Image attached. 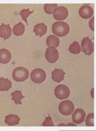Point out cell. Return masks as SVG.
I'll list each match as a JSON object with an SVG mask.
<instances>
[{
  "label": "cell",
  "mask_w": 96,
  "mask_h": 131,
  "mask_svg": "<svg viewBox=\"0 0 96 131\" xmlns=\"http://www.w3.org/2000/svg\"><path fill=\"white\" fill-rule=\"evenodd\" d=\"M20 121V118L17 115L10 114L7 115L5 118V123L8 126H13L18 125Z\"/></svg>",
  "instance_id": "cell-14"
},
{
  "label": "cell",
  "mask_w": 96,
  "mask_h": 131,
  "mask_svg": "<svg viewBox=\"0 0 96 131\" xmlns=\"http://www.w3.org/2000/svg\"><path fill=\"white\" fill-rule=\"evenodd\" d=\"M54 18L57 20H63L67 18L68 12L66 7L63 6L56 7L53 12Z\"/></svg>",
  "instance_id": "cell-8"
},
{
  "label": "cell",
  "mask_w": 96,
  "mask_h": 131,
  "mask_svg": "<svg viewBox=\"0 0 96 131\" xmlns=\"http://www.w3.org/2000/svg\"><path fill=\"white\" fill-rule=\"evenodd\" d=\"M57 7L56 4H44V10L47 14H53L54 10Z\"/></svg>",
  "instance_id": "cell-22"
},
{
  "label": "cell",
  "mask_w": 96,
  "mask_h": 131,
  "mask_svg": "<svg viewBox=\"0 0 96 131\" xmlns=\"http://www.w3.org/2000/svg\"><path fill=\"white\" fill-rule=\"evenodd\" d=\"M11 36V29L9 24H1L0 26V37L4 40L8 39Z\"/></svg>",
  "instance_id": "cell-11"
},
{
  "label": "cell",
  "mask_w": 96,
  "mask_h": 131,
  "mask_svg": "<svg viewBox=\"0 0 96 131\" xmlns=\"http://www.w3.org/2000/svg\"><path fill=\"white\" fill-rule=\"evenodd\" d=\"M76 126V125H75V124H72V123L68 124V125H64V124H61V125H58V126Z\"/></svg>",
  "instance_id": "cell-26"
},
{
  "label": "cell",
  "mask_w": 96,
  "mask_h": 131,
  "mask_svg": "<svg viewBox=\"0 0 96 131\" xmlns=\"http://www.w3.org/2000/svg\"><path fill=\"white\" fill-rule=\"evenodd\" d=\"M30 77L34 82L36 84H40L46 80V74L42 69H35L31 73Z\"/></svg>",
  "instance_id": "cell-4"
},
{
  "label": "cell",
  "mask_w": 96,
  "mask_h": 131,
  "mask_svg": "<svg viewBox=\"0 0 96 131\" xmlns=\"http://www.w3.org/2000/svg\"><path fill=\"white\" fill-rule=\"evenodd\" d=\"M45 58L50 63H54L59 58V52L55 48L49 47L46 50Z\"/></svg>",
  "instance_id": "cell-6"
},
{
  "label": "cell",
  "mask_w": 96,
  "mask_h": 131,
  "mask_svg": "<svg viewBox=\"0 0 96 131\" xmlns=\"http://www.w3.org/2000/svg\"><path fill=\"white\" fill-rule=\"evenodd\" d=\"M11 95V99L15 102V103L17 105H21V100L23 99L24 96L22 95V92L20 91L16 90L15 92L12 93Z\"/></svg>",
  "instance_id": "cell-19"
},
{
  "label": "cell",
  "mask_w": 96,
  "mask_h": 131,
  "mask_svg": "<svg viewBox=\"0 0 96 131\" xmlns=\"http://www.w3.org/2000/svg\"><path fill=\"white\" fill-rule=\"evenodd\" d=\"M58 109L61 114L68 116L73 113L75 109V106L71 101L67 100L60 103Z\"/></svg>",
  "instance_id": "cell-3"
},
{
  "label": "cell",
  "mask_w": 96,
  "mask_h": 131,
  "mask_svg": "<svg viewBox=\"0 0 96 131\" xmlns=\"http://www.w3.org/2000/svg\"><path fill=\"white\" fill-rule=\"evenodd\" d=\"M25 32V26L22 22H19L13 27V32L15 36H20L23 35Z\"/></svg>",
  "instance_id": "cell-18"
},
{
  "label": "cell",
  "mask_w": 96,
  "mask_h": 131,
  "mask_svg": "<svg viewBox=\"0 0 96 131\" xmlns=\"http://www.w3.org/2000/svg\"><path fill=\"white\" fill-rule=\"evenodd\" d=\"M47 27L44 23H40L37 24L34 27L33 32L35 33L36 36H39V37H42L47 32Z\"/></svg>",
  "instance_id": "cell-13"
},
{
  "label": "cell",
  "mask_w": 96,
  "mask_h": 131,
  "mask_svg": "<svg viewBox=\"0 0 96 131\" xmlns=\"http://www.w3.org/2000/svg\"><path fill=\"white\" fill-rule=\"evenodd\" d=\"M68 50L72 54H78L81 51V48H80V46L78 42H74L71 45H70Z\"/></svg>",
  "instance_id": "cell-20"
},
{
  "label": "cell",
  "mask_w": 96,
  "mask_h": 131,
  "mask_svg": "<svg viewBox=\"0 0 96 131\" xmlns=\"http://www.w3.org/2000/svg\"><path fill=\"white\" fill-rule=\"evenodd\" d=\"M90 27L92 31H94V18H92L90 21Z\"/></svg>",
  "instance_id": "cell-25"
},
{
  "label": "cell",
  "mask_w": 96,
  "mask_h": 131,
  "mask_svg": "<svg viewBox=\"0 0 96 131\" xmlns=\"http://www.w3.org/2000/svg\"><path fill=\"white\" fill-rule=\"evenodd\" d=\"M65 72L63 69H55L52 72V79L56 82H60L64 80Z\"/></svg>",
  "instance_id": "cell-12"
},
{
  "label": "cell",
  "mask_w": 96,
  "mask_h": 131,
  "mask_svg": "<svg viewBox=\"0 0 96 131\" xmlns=\"http://www.w3.org/2000/svg\"><path fill=\"white\" fill-rule=\"evenodd\" d=\"M42 126H54V125L53 123L52 118H51L50 115L46 117L45 120H44V122L42 124Z\"/></svg>",
  "instance_id": "cell-24"
},
{
  "label": "cell",
  "mask_w": 96,
  "mask_h": 131,
  "mask_svg": "<svg viewBox=\"0 0 96 131\" xmlns=\"http://www.w3.org/2000/svg\"><path fill=\"white\" fill-rule=\"evenodd\" d=\"M11 86V82L8 79H5L3 77L0 78V91H8Z\"/></svg>",
  "instance_id": "cell-16"
},
{
  "label": "cell",
  "mask_w": 96,
  "mask_h": 131,
  "mask_svg": "<svg viewBox=\"0 0 96 131\" xmlns=\"http://www.w3.org/2000/svg\"><path fill=\"white\" fill-rule=\"evenodd\" d=\"M80 16L83 19H90L94 14V10L91 7L88 5H84L80 8L79 10Z\"/></svg>",
  "instance_id": "cell-9"
},
{
  "label": "cell",
  "mask_w": 96,
  "mask_h": 131,
  "mask_svg": "<svg viewBox=\"0 0 96 131\" xmlns=\"http://www.w3.org/2000/svg\"><path fill=\"white\" fill-rule=\"evenodd\" d=\"M82 51L87 56H90L94 52V44L89 37H87L82 40L81 43Z\"/></svg>",
  "instance_id": "cell-7"
},
{
  "label": "cell",
  "mask_w": 96,
  "mask_h": 131,
  "mask_svg": "<svg viewBox=\"0 0 96 131\" xmlns=\"http://www.w3.org/2000/svg\"><path fill=\"white\" fill-rule=\"evenodd\" d=\"M53 33L58 37H64L69 32V25L64 22H56L52 27Z\"/></svg>",
  "instance_id": "cell-1"
},
{
  "label": "cell",
  "mask_w": 96,
  "mask_h": 131,
  "mask_svg": "<svg viewBox=\"0 0 96 131\" xmlns=\"http://www.w3.org/2000/svg\"><path fill=\"white\" fill-rule=\"evenodd\" d=\"M46 45L50 47H58L59 45V39L55 36H49L46 39Z\"/></svg>",
  "instance_id": "cell-17"
},
{
  "label": "cell",
  "mask_w": 96,
  "mask_h": 131,
  "mask_svg": "<svg viewBox=\"0 0 96 131\" xmlns=\"http://www.w3.org/2000/svg\"><path fill=\"white\" fill-rule=\"evenodd\" d=\"M13 78L16 82H23L29 77V71L26 68L19 67L15 69L12 73Z\"/></svg>",
  "instance_id": "cell-2"
},
{
  "label": "cell",
  "mask_w": 96,
  "mask_h": 131,
  "mask_svg": "<svg viewBox=\"0 0 96 131\" xmlns=\"http://www.w3.org/2000/svg\"><path fill=\"white\" fill-rule=\"evenodd\" d=\"M85 123L87 126H94V113H90L87 115Z\"/></svg>",
  "instance_id": "cell-23"
},
{
  "label": "cell",
  "mask_w": 96,
  "mask_h": 131,
  "mask_svg": "<svg viewBox=\"0 0 96 131\" xmlns=\"http://www.w3.org/2000/svg\"><path fill=\"white\" fill-rule=\"evenodd\" d=\"M11 58V54L7 49H0V63L2 64H7L10 61Z\"/></svg>",
  "instance_id": "cell-15"
},
{
  "label": "cell",
  "mask_w": 96,
  "mask_h": 131,
  "mask_svg": "<svg viewBox=\"0 0 96 131\" xmlns=\"http://www.w3.org/2000/svg\"><path fill=\"white\" fill-rule=\"evenodd\" d=\"M70 91L67 86L61 84L55 89V95L58 99H66L69 97Z\"/></svg>",
  "instance_id": "cell-5"
},
{
  "label": "cell",
  "mask_w": 96,
  "mask_h": 131,
  "mask_svg": "<svg viewBox=\"0 0 96 131\" xmlns=\"http://www.w3.org/2000/svg\"><path fill=\"white\" fill-rule=\"evenodd\" d=\"M86 114L83 110L79 108L75 110L72 114V120L76 124H80L83 123L85 120Z\"/></svg>",
  "instance_id": "cell-10"
},
{
  "label": "cell",
  "mask_w": 96,
  "mask_h": 131,
  "mask_svg": "<svg viewBox=\"0 0 96 131\" xmlns=\"http://www.w3.org/2000/svg\"><path fill=\"white\" fill-rule=\"evenodd\" d=\"M33 12H34V10H32V11H30V10H29V8H27V9H23L20 12L19 15L22 16V19L26 22L27 25H28L27 18H28V17L30 16L31 14H32Z\"/></svg>",
  "instance_id": "cell-21"
}]
</instances>
